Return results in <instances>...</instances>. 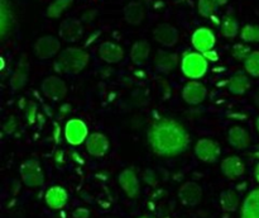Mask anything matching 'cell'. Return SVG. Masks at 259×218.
<instances>
[{"label":"cell","mask_w":259,"mask_h":218,"mask_svg":"<svg viewBox=\"0 0 259 218\" xmlns=\"http://www.w3.org/2000/svg\"><path fill=\"white\" fill-rule=\"evenodd\" d=\"M119 187L124 192V194L131 199L138 198L141 193V180H139L138 172L134 167H126L119 174L118 176Z\"/></svg>","instance_id":"cell-10"},{"label":"cell","mask_w":259,"mask_h":218,"mask_svg":"<svg viewBox=\"0 0 259 218\" xmlns=\"http://www.w3.org/2000/svg\"><path fill=\"white\" fill-rule=\"evenodd\" d=\"M128 101L133 106H144L148 103V94H147V91L142 90V89H137L132 93Z\"/></svg>","instance_id":"cell-34"},{"label":"cell","mask_w":259,"mask_h":218,"mask_svg":"<svg viewBox=\"0 0 259 218\" xmlns=\"http://www.w3.org/2000/svg\"><path fill=\"white\" fill-rule=\"evenodd\" d=\"M240 218H259V188L248 193L240 208Z\"/></svg>","instance_id":"cell-23"},{"label":"cell","mask_w":259,"mask_h":218,"mask_svg":"<svg viewBox=\"0 0 259 218\" xmlns=\"http://www.w3.org/2000/svg\"><path fill=\"white\" fill-rule=\"evenodd\" d=\"M13 25V12L8 0H0V35L5 40Z\"/></svg>","instance_id":"cell-27"},{"label":"cell","mask_w":259,"mask_h":218,"mask_svg":"<svg viewBox=\"0 0 259 218\" xmlns=\"http://www.w3.org/2000/svg\"><path fill=\"white\" fill-rule=\"evenodd\" d=\"M202 55H204V57L206 58L209 62H218V61H219V58H220L219 53H218V51L215 50V48L206 51V52H204Z\"/></svg>","instance_id":"cell-43"},{"label":"cell","mask_w":259,"mask_h":218,"mask_svg":"<svg viewBox=\"0 0 259 218\" xmlns=\"http://www.w3.org/2000/svg\"><path fill=\"white\" fill-rule=\"evenodd\" d=\"M55 161L57 162L58 165H62L65 162V154H63L62 150H57L55 154Z\"/></svg>","instance_id":"cell-47"},{"label":"cell","mask_w":259,"mask_h":218,"mask_svg":"<svg viewBox=\"0 0 259 218\" xmlns=\"http://www.w3.org/2000/svg\"><path fill=\"white\" fill-rule=\"evenodd\" d=\"M220 207L223 208V210L228 213H232L238 210L240 205V197L235 190L233 189H227L224 192H222L219 198Z\"/></svg>","instance_id":"cell-28"},{"label":"cell","mask_w":259,"mask_h":218,"mask_svg":"<svg viewBox=\"0 0 259 218\" xmlns=\"http://www.w3.org/2000/svg\"><path fill=\"white\" fill-rule=\"evenodd\" d=\"M73 218H89L90 217V210L85 207H78L73 210Z\"/></svg>","instance_id":"cell-42"},{"label":"cell","mask_w":259,"mask_h":218,"mask_svg":"<svg viewBox=\"0 0 259 218\" xmlns=\"http://www.w3.org/2000/svg\"><path fill=\"white\" fill-rule=\"evenodd\" d=\"M153 38L163 47H174L179 42V30L169 23H161L153 30Z\"/></svg>","instance_id":"cell-16"},{"label":"cell","mask_w":259,"mask_h":218,"mask_svg":"<svg viewBox=\"0 0 259 218\" xmlns=\"http://www.w3.org/2000/svg\"><path fill=\"white\" fill-rule=\"evenodd\" d=\"M252 53V48L247 45L245 42L242 43H235L232 48V56L233 58H235L237 61H242L244 62L248 58V56Z\"/></svg>","instance_id":"cell-32"},{"label":"cell","mask_w":259,"mask_h":218,"mask_svg":"<svg viewBox=\"0 0 259 218\" xmlns=\"http://www.w3.org/2000/svg\"><path fill=\"white\" fill-rule=\"evenodd\" d=\"M218 10V7L214 4L212 0H199L197 2V12L201 17L211 18Z\"/></svg>","instance_id":"cell-33"},{"label":"cell","mask_w":259,"mask_h":218,"mask_svg":"<svg viewBox=\"0 0 259 218\" xmlns=\"http://www.w3.org/2000/svg\"><path fill=\"white\" fill-rule=\"evenodd\" d=\"M46 118H47V116H46L45 113H39V114H38L37 123H38V127H39V128H42V127L45 126V123H46Z\"/></svg>","instance_id":"cell-48"},{"label":"cell","mask_w":259,"mask_h":218,"mask_svg":"<svg viewBox=\"0 0 259 218\" xmlns=\"http://www.w3.org/2000/svg\"><path fill=\"white\" fill-rule=\"evenodd\" d=\"M212 2H214V4L217 5L218 8H220V7H224V5H227L229 0H212Z\"/></svg>","instance_id":"cell-49"},{"label":"cell","mask_w":259,"mask_h":218,"mask_svg":"<svg viewBox=\"0 0 259 218\" xmlns=\"http://www.w3.org/2000/svg\"><path fill=\"white\" fill-rule=\"evenodd\" d=\"M60 38H62L65 42H77L83 35V25L82 22L76 18H67L62 20L58 29Z\"/></svg>","instance_id":"cell-14"},{"label":"cell","mask_w":259,"mask_h":218,"mask_svg":"<svg viewBox=\"0 0 259 218\" xmlns=\"http://www.w3.org/2000/svg\"><path fill=\"white\" fill-rule=\"evenodd\" d=\"M96 15H98V12L95 9H90V10H86L82 15H81V22L83 23H91L95 20Z\"/></svg>","instance_id":"cell-41"},{"label":"cell","mask_w":259,"mask_h":218,"mask_svg":"<svg viewBox=\"0 0 259 218\" xmlns=\"http://www.w3.org/2000/svg\"><path fill=\"white\" fill-rule=\"evenodd\" d=\"M18 128V119L14 116H10L9 118L5 121V123L3 124V132L5 134H12L17 131Z\"/></svg>","instance_id":"cell-36"},{"label":"cell","mask_w":259,"mask_h":218,"mask_svg":"<svg viewBox=\"0 0 259 218\" xmlns=\"http://www.w3.org/2000/svg\"><path fill=\"white\" fill-rule=\"evenodd\" d=\"M131 60L134 65L142 66L148 61L149 56H151V45L148 41L146 40H139L132 45L131 52Z\"/></svg>","instance_id":"cell-24"},{"label":"cell","mask_w":259,"mask_h":218,"mask_svg":"<svg viewBox=\"0 0 259 218\" xmlns=\"http://www.w3.org/2000/svg\"><path fill=\"white\" fill-rule=\"evenodd\" d=\"M72 3L73 0H53L47 8V17L57 19L70 8V5H72Z\"/></svg>","instance_id":"cell-29"},{"label":"cell","mask_w":259,"mask_h":218,"mask_svg":"<svg viewBox=\"0 0 259 218\" xmlns=\"http://www.w3.org/2000/svg\"><path fill=\"white\" fill-rule=\"evenodd\" d=\"M255 129H257V132L259 133V116L255 118Z\"/></svg>","instance_id":"cell-53"},{"label":"cell","mask_w":259,"mask_h":218,"mask_svg":"<svg viewBox=\"0 0 259 218\" xmlns=\"http://www.w3.org/2000/svg\"><path fill=\"white\" fill-rule=\"evenodd\" d=\"M207 88L200 80H189L181 90L182 100L191 106H197L207 98Z\"/></svg>","instance_id":"cell-7"},{"label":"cell","mask_w":259,"mask_h":218,"mask_svg":"<svg viewBox=\"0 0 259 218\" xmlns=\"http://www.w3.org/2000/svg\"><path fill=\"white\" fill-rule=\"evenodd\" d=\"M33 52L39 60H50L61 52V41L56 35L46 34L38 38L33 46Z\"/></svg>","instance_id":"cell-6"},{"label":"cell","mask_w":259,"mask_h":218,"mask_svg":"<svg viewBox=\"0 0 259 218\" xmlns=\"http://www.w3.org/2000/svg\"><path fill=\"white\" fill-rule=\"evenodd\" d=\"M143 181L146 183L149 187H156L158 184V176H157L156 172L151 169H147L143 172Z\"/></svg>","instance_id":"cell-37"},{"label":"cell","mask_w":259,"mask_h":218,"mask_svg":"<svg viewBox=\"0 0 259 218\" xmlns=\"http://www.w3.org/2000/svg\"><path fill=\"white\" fill-rule=\"evenodd\" d=\"M124 48L120 45L111 41H106L100 45L98 50V56L101 61L109 65L119 63L124 58Z\"/></svg>","instance_id":"cell-18"},{"label":"cell","mask_w":259,"mask_h":218,"mask_svg":"<svg viewBox=\"0 0 259 218\" xmlns=\"http://www.w3.org/2000/svg\"><path fill=\"white\" fill-rule=\"evenodd\" d=\"M158 84L162 90V95H163L164 100H167L169 98V95H171V85H169V83L164 78H158Z\"/></svg>","instance_id":"cell-39"},{"label":"cell","mask_w":259,"mask_h":218,"mask_svg":"<svg viewBox=\"0 0 259 218\" xmlns=\"http://www.w3.org/2000/svg\"><path fill=\"white\" fill-rule=\"evenodd\" d=\"M220 169H222L224 176H227L228 179L234 180L244 174L245 164L242 157H239L238 155H229V156L223 159L222 164H220Z\"/></svg>","instance_id":"cell-19"},{"label":"cell","mask_w":259,"mask_h":218,"mask_svg":"<svg viewBox=\"0 0 259 218\" xmlns=\"http://www.w3.org/2000/svg\"><path fill=\"white\" fill-rule=\"evenodd\" d=\"M228 142L237 150H245L250 146V133L242 126H233L228 131Z\"/></svg>","instance_id":"cell-22"},{"label":"cell","mask_w":259,"mask_h":218,"mask_svg":"<svg viewBox=\"0 0 259 218\" xmlns=\"http://www.w3.org/2000/svg\"><path fill=\"white\" fill-rule=\"evenodd\" d=\"M147 138L152 151L163 157L179 156L186 152L190 146V134L186 127L177 119L167 117L152 122Z\"/></svg>","instance_id":"cell-1"},{"label":"cell","mask_w":259,"mask_h":218,"mask_svg":"<svg viewBox=\"0 0 259 218\" xmlns=\"http://www.w3.org/2000/svg\"><path fill=\"white\" fill-rule=\"evenodd\" d=\"M180 68H181V72L190 80H200L206 75L209 70V61L204 57L201 52L190 51L181 56Z\"/></svg>","instance_id":"cell-3"},{"label":"cell","mask_w":259,"mask_h":218,"mask_svg":"<svg viewBox=\"0 0 259 218\" xmlns=\"http://www.w3.org/2000/svg\"><path fill=\"white\" fill-rule=\"evenodd\" d=\"M45 200L46 204L51 208V209L60 210L67 204L68 202V193L61 185H53L50 187L45 193Z\"/></svg>","instance_id":"cell-20"},{"label":"cell","mask_w":259,"mask_h":218,"mask_svg":"<svg viewBox=\"0 0 259 218\" xmlns=\"http://www.w3.org/2000/svg\"><path fill=\"white\" fill-rule=\"evenodd\" d=\"M40 93L50 100H62L67 95V85L60 76L51 75L43 79L40 84Z\"/></svg>","instance_id":"cell-9"},{"label":"cell","mask_w":259,"mask_h":218,"mask_svg":"<svg viewBox=\"0 0 259 218\" xmlns=\"http://www.w3.org/2000/svg\"><path fill=\"white\" fill-rule=\"evenodd\" d=\"M217 43V35L214 30L207 27H200L192 33L191 35V45L197 52H206V51L212 50Z\"/></svg>","instance_id":"cell-12"},{"label":"cell","mask_w":259,"mask_h":218,"mask_svg":"<svg viewBox=\"0 0 259 218\" xmlns=\"http://www.w3.org/2000/svg\"><path fill=\"white\" fill-rule=\"evenodd\" d=\"M240 38L245 43H259V25L245 24L240 29Z\"/></svg>","instance_id":"cell-31"},{"label":"cell","mask_w":259,"mask_h":218,"mask_svg":"<svg viewBox=\"0 0 259 218\" xmlns=\"http://www.w3.org/2000/svg\"><path fill=\"white\" fill-rule=\"evenodd\" d=\"M99 35H100V32H99V30H96V32L91 33V34L89 35V38H88V40H86V42H85V47H88V46L93 45V43L95 42L96 40H98V37H99Z\"/></svg>","instance_id":"cell-46"},{"label":"cell","mask_w":259,"mask_h":218,"mask_svg":"<svg viewBox=\"0 0 259 218\" xmlns=\"http://www.w3.org/2000/svg\"><path fill=\"white\" fill-rule=\"evenodd\" d=\"M23 184L29 188H39L45 184V171L40 162L35 159H28L19 167Z\"/></svg>","instance_id":"cell-4"},{"label":"cell","mask_w":259,"mask_h":218,"mask_svg":"<svg viewBox=\"0 0 259 218\" xmlns=\"http://www.w3.org/2000/svg\"><path fill=\"white\" fill-rule=\"evenodd\" d=\"M45 112H46V116H47V117L52 116V112H50V106L45 105Z\"/></svg>","instance_id":"cell-51"},{"label":"cell","mask_w":259,"mask_h":218,"mask_svg":"<svg viewBox=\"0 0 259 218\" xmlns=\"http://www.w3.org/2000/svg\"><path fill=\"white\" fill-rule=\"evenodd\" d=\"M63 136V128L61 127V124L57 121L53 122V129H52V139L56 143H60L62 141Z\"/></svg>","instance_id":"cell-38"},{"label":"cell","mask_w":259,"mask_h":218,"mask_svg":"<svg viewBox=\"0 0 259 218\" xmlns=\"http://www.w3.org/2000/svg\"><path fill=\"white\" fill-rule=\"evenodd\" d=\"M70 156H71V159H72L75 162H77V164H80V165L85 164V160H83L82 155H81L80 152H77L73 150V151L70 152Z\"/></svg>","instance_id":"cell-45"},{"label":"cell","mask_w":259,"mask_h":218,"mask_svg":"<svg viewBox=\"0 0 259 218\" xmlns=\"http://www.w3.org/2000/svg\"><path fill=\"white\" fill-rule=\"evenodd\" d=\"M194 152L200 161L212 164L219 160L222 155V147L212 138H200L195 143Z\"/></svg>","instance_id":"cell-8"},{"label":"cell","mask_w":259,"mask_h":218,"mask_svg":"<svg viewBox=\"0 0 259 218\" xmlns=\"http://www.w3.org/2000/svg\"><path fill=\"white\" fill-rule=\"evenodd\" d=\"M153 63L158 72L167 75V74L174 72L179 67L181 63V57L172 51L158 50L153 57Z\"/></svg>","instance_id":"cell-11"},{"label":"cell","mask_w":259,"mask_h":218,"mask_svg":"<svg viewBox=\"0 0 259 218\" xmlns=\"http://www.w3.org/2000/svg\"><path fill=\"white\" fill-rule=\"evenodd\" d=\"M124 19L131 25H139L146 19V8L139 2H131L124 7Z\"/></svg>","instance_id":"cell-25"},{"label":"cell","mask_w":259,"mask_h":218,"mask_svg":"<svg viewBox=\"0 0 259 218\" xmlns=\"http://www.w3.org/2000/svg\"><path fill=\"white\" fill-rule=\"evenodd\" d=\"M254 177H255V180L259 183V162L255 165V167H254Z\"/></svg>","instance_id":"cell-50"},{"label":"cell","mask_w":259,"mask_h":218,"mask_svg":"<svg viewBox=\"0 0 259 218\" xmlns=\"http://www.w3.org/2000/svg\"><path fill=\"white\" fill-rule=\"evenodd\" d=\"M89 127L81 118H70L63 127V138L71 146L85 143L89 137Z\"/></svg>","instance_id":"cell-5"},{"label":"cell","mask_w":259,"mask_h":218,"mask_svg":"<svg viewBox=\"0 0 259 218\" xmlns=\"http://www.w3.org/2000/svg\"><path fill=\"white\" fill-rule=\"evenodd\" d=\"M250 85L249 75L245 71H237L228 79L227 89L233 95H244L249 91Z\"/></svg>","instance_id":"cell-21"},{"label":"cell","mask_w":259,"mask_h":218,"mask_svg":"<svg viewBox=\"0 0 259 218\" xmlns=\"http://www.w3.org/2000/svg\"><path fill=\"white\" fill-rule=\"evenodd\" d=\"M138 218H154V217H151V215H141V217Z\"/></svg>","instance_id":"cell-54"},{"label":"cell","mask_w":259,"mask_h":218,"mask_svg":"<svg viewBox=\"0 0 259 218\" xmlns=\"http://www.w3.org/2000/svg\"><path fill=\"white\" fill-rule=\"evenodd\" d=\"M239 22L235 18L234 14L232 13H228L224 17L222 18V24H220V32L224 35L227 40H233V38L237 37L238 34H240Z\"/></svg>","instance_id":"cell-26"},{"label":"cell","mask_w":259,"mask_h":218,"mask_svg":"<svg viewBox=\"0 0 259 218\" xmlns=\"http://www.w3.org/2000/svg\"><path fill=\"white\" fill-rule=\"evenodd\" d=\"M24 113H25V118H27V122L29 126L32 124L37 123V118H38V105L35 104V101L33 100H28L27 106L24 109Z\"/></svg>","instance_id":"cell-35"},{"label":"cell","mask_w":259,"mask_h":218,"mask_svg":"<svg viewBox=\"0 0 259 218\" xmlns=\"http://www.w3.org/2000/svg\"><path fill=\"white\" fill-rule=\"evenodd\" d=\"M244 71L252 78H259V51H252L244 61Z\"/></svg>","instance_id":"cell-30"},{"label":"cell","mask_w":259,"mask_h":218,"mask_svg":"<svg viewBox=\"0 0 259 218\" xmlns=\"http://www.w3.org/2000/svg\"><path fill=\"white\" fill-rule=\"evenodd\" d=\"M228 117H229L230 119H234V121H245V119L248 118L247 114L243 113V112H238V111L230 112V113H228Z\"/></svg>","instance_id":"cell-44"},{"label":"cell","mask_w":259,"mask_h":218,"mask_svg":"<svg viewBox=\"0 0 259 218\" xmlns=\"http://www.w3.org/2000/svg\"><path fill=\"white\" fill-rule=\"evenodd\" d=\"M90 62V55L85 48L67 47L60 52L53 62V70L57 74L76 75L86 68Z\"/></svg>","instance_id":"cell-2"},{"label":"cell","mask_w":259,"mask_h":218,"mask_svg":"<svg viewBox=\"0 0 259 218\" xmlns=\"http://www.w3.org/2000/svg\"><path fill=\"white\" fill-rule=\"evenodd\" d=\"M72 112V105L70 103H62L58 108V119H63L68 117Z\"/></svg>","instance_id":"cell-40"},{"label":"cell","mask_w":259,"mask_h":218,"mask_svg":"<svg viewBox=\"0 0 259 218\" xmlns=\"http://www.w3.org/2000/svg\"><path fill=\"white\" fill-rule=\"evenodd\" d=\"M85 149L93 157H103L110 150V142L101 132H91L85 142Z\"/></svg>","instance_id":"cell-13"},{"label":"cell","mask_w":259,"mask_h":218,"mask_svg":"<svg viewBox=\"0 0 259 218\" xmlns=\"http://www.w3.org/2000/svg\"><path fill=\"white\" fill-rule=\"evenodd\" d=\"M29 61H28L27 55H22L19 57V61L17 63V67L13 71L12 76H10L9 84L14 91L22 90L28 83V78H29Z\"/></svg>","instance_id":"cell-17"},{"label":"cell","mask_w":259,"mask_h":218,"mask_svg":"<svg viewBox=\"0 0 259 218\" xmlns=\"http://www.w3.org/2000/svg\"><path fill=\"white\" fill-rule=\"evenodd\" d=\"M202 197H204L202 188L195 181L184 183L179 189L180 202L186 207H195V205L200 204Z\"/></svg>","instance_id":"cell-15"},{"label":"cell","mask_w":259,"mask_h":218,"mask_svg":"<svg viewBox=\"0 0 259 218\" xmlns=\"http://www.w3.org/2000/svg\"><path fill=\"white\" fill-rule=\"evenodd\" d=\"M254 101H255V105L259 106V90L257 91V94H255V96H254Z\"/></svg>","instance_id":"cell-52"}]
</instances>
